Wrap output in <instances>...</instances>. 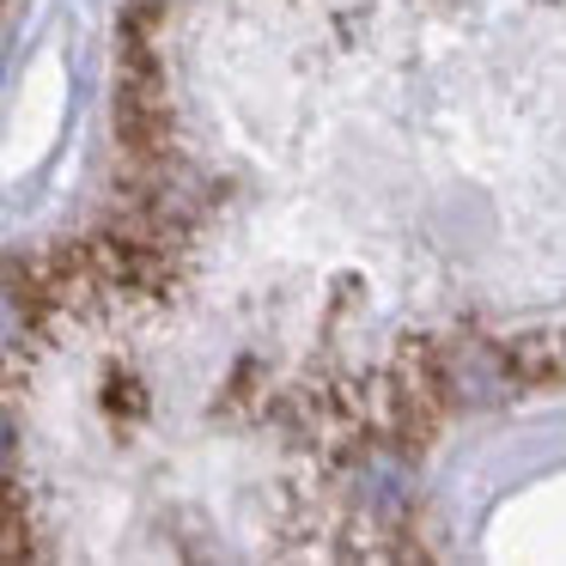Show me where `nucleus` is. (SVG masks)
<instances>
[{
    "label": "nucleus",
    "mask_w": 566,
    "mask_h": 566,
    "mask_svg": "<svg viewBox=\"0 0 566 566\" xmlns=\"http://www.w3.org/2000/svg\"><path fill=\"white\" fill-rule=\"evenodd\" d=\"M548 390L566 0H135L111 208L0 274V560H402Z\"/></svg>",
    "instance_id": "f257e3e1"
}]
</instances>
